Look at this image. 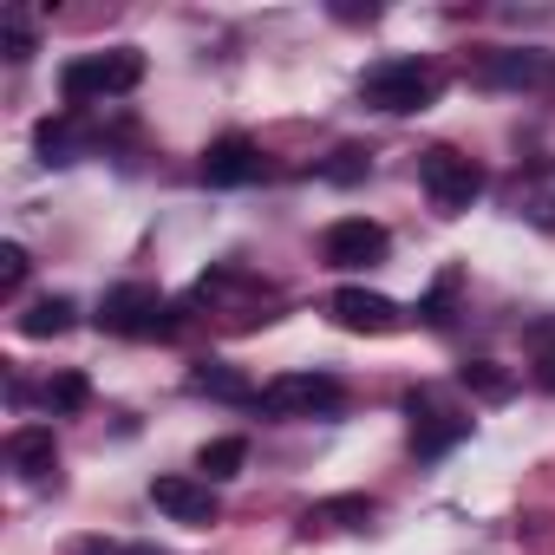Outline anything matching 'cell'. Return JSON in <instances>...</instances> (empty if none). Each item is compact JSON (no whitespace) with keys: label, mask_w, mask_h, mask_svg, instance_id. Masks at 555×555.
Returning <instances> with one entry per match:
<instances>
[{"label":"cell","mask_w":555,"mask_h":555,"mask_svg":"<svg viewBox=\"0 0 555 555\" xmlns=\"http://www.w3.org/2000/svg\"><path fill=\"white\" fill-rule=\"evenodd\" d=\"M255 177H261L255 138L229 131V138H216V144L203 151V183H209V190H242V183H255Z\"/></svg>","instance_id":"cell-10"},{"label":"cell","mask_w":555,"mask_h":555,"mask_svg":"<svg viewBox=\"0 0 555 555\" xmlns=\"http://www.w3.org/2000/svg\"><path fill=\"white\" fill-rule=\"evenodd\" d=\"M360 170H366V151H353V144H347V151H334V164H327V177H334V183H360Z\"/></svg>","instance_id":"cell-23"},{"label":"cell","mask_w":555,"mask_h":555,"mask_svg":"<svg viewBox=\"0 0 555 555\" xmlns=\"http://www.w3.org/2000/svg\"><path fill=\"white\" fill-rule=\"evenodd\" d=\"M8 464L27 477V483H47V470L60 464V444H53V425H21L8 438Z\"/></svg>","instance_id":"cell-11"},{"label":"cell","mask_w":555,"mask_h":555,"mask_svg":"<svg viewBox=\"0 0 555 555\" xmlns=\"http://www.w3.org/2000/svg\"><path fill=\"white\" fill-rule=\"evenodd\" d=\"M248 464V444L242 438H209L203 451H196V470H203V483H222V477H235Z\"/></svg>","instance_id":"cell-16"},{"label":"cell","mask_w":555,"mask_h":555,"mask_svg":"<svg viewBox=\"0 0 555 555\" xmlns=\"http://www.w3.org/2000/svg\"><path fill=\"white\" fill-rule=\"evenodd\" d=\"M327 314H334V327H347V334H392V327H405L399 301H386V295H373V288H334Z\"/></svg>","instance_id":"cell-8"},{"label":"cell","mask_w":555,"mask_h":555,"mask_svg":"<svg viewBox=\"0 0 555 555\" xmlns=\"http://www.w3.org/2000/svg\"><path fill=\"white\" fill-rule=\"evenodd\" d=\"M190 392H209V399H229V405H255L261 392L235 373V366H222V360H196L190 366Z\"/></svg>","instance_id":"cell-12"},{"label":"cell","mask_w":555,"mask_h":555,"mask_svg":"<svg viewBox=\"0 0 555 555\" xmlns=\"http://www.w3.org/2000/svg\"><path fill=\"white\" fill-rule=\"evenodd\" d=\"M86 399H92V379L86 373H53L47 379V405L53 412H86Z\"/></svg>","instance_id":"cell-19"},{"label":"cell","mask_w":555,"mask_h":555,"mask_svg":"<svg viewBox=\"0 0 555 555\" xmlns=\"http://www.w3.org/2000/svg\"><path fill=\"white\" fill-rule=\"evenodd\" d=\"M34 144H40V157H47V164H73V151H79V131H73L66 118H47V125L34 131Z\"/></svg>","instance_id":"cell-18"},{"label":"cell","mask_w":555,"mask_h":555,"mask_svg":"<svg viewBox=\"0 0 555 555\" xmlns=\"http://www.w3.org/2000/svg\"><path fill=\"white\" fill-rule=\"evenodd\" d=\"M301 522H308V529H360V522H373V496H327V503H314Z\"/></svg>","instance_id":"cell-15"},{"label":"cell","mask_w":555,"mask_h":555,"mask_svg":"<svg viewBox=\"0 0 555 555\" xmlns=\"http://www.w3.org/2000/svg\"><path fill=\"white\" fill-rule=\"evenodd\" d=\"M255 405L274 412V418H334V412L347 405V392H340L334 373H282V379L261 386Z\"/></svg>","instance_id":"cell-4"},{"label":"cell","mask_w":555,"mask_h":555,"mask_svg":"<svg viewBox=\"0 0 555 555\" xmlns=\"http://www.w3.org/2000/svg\"><path fill=\"white\" fill-rule=\"evenodd\" d=\"M438 99V73L425 66V60H386V66H373L366 79H360V105H373V112H425Z\"/></svg>","instance_id":"cell-2"},{"label":"cell","mask_w":555,"mask_h":555,"mask_svg":"<svg viewBox=\"0 0 555 555\" xmlns=\"http://www.w3.org/2000/svg\"><path fill=\"white\" fill-rule=\"evenodd\" d=\"M125 555H164V548H125Z\"/></svg>","instance_id":"cell-26"},{"label":"cell","mask_w":555,"mask_h":555,"mask_svg":"<svg viewBox=\"0 0 555 555\" xmlns=\"http://www.w3.org/2000/svg\"><path fill=\"white\" fill-rule=\"evenodd\" d=\"M457 379H464V392H477V399H490V405H503V399L516 392V373L496 366V360H464Z\"/></svg>","instance_id":"cell-14"},{"label":"cell","mask_w":555,"mask_h":555,"mask_svg":"<svg viewBox=\"0 0 555 555\" xmlns=\"http://www.w3.org/2000/svg\"><path fill=\"white\" fill-rule=\"evenodd\" d=\"M27 248L21 242H0V295H21V282H27Z\"/></svg>","instance_id":"cell-21"},{"label":"cell","mask_w":555,"mask_h":555,"mask_svg":"<svg viewBox=\"0 0 555 555\" xmlns=\"http://www.w3.org/2000/svg\"><path fill=\"white\" fill-rule=\"evenodd\" d=\"M418 183H425L431 209H444V216H457V209H470V203L483 196V170H477L464 151H444V144L418 157Z\"/></svg>","instance_id":"cell-5"},{"label":"cell","mask_w":555,"mask_h":555,"mask_svg":"<svg viewBox=\"0 0 555 555\" xmlns=\"http://www.w3.org/2000/svg\"><path fill=\"white\" fill-rule=\"evenodd\" d=\"M99 327H105V334H125V340H151V334H170L177 314H170V301H164L151 282H118V288H105V301H99Z\"/></svg>","instance_id":"cell-3"},{"label":"cell","mask_w":555,"mask_h":555,"mask_svg":"<svg viewBox=\"0 0 555 555\" xmlns=\"http://www.w3.org/2000/svg\"><path fill=\"white\" fill-rule=\"evenodd\" d=\"M451 295H457V268L438 274V288L418 301V321H425V327H444V321H451Z\"/></svg>","instance_id":"cell-20"},{"label":"cell","mask_w":555,"mask_h":555,"mask_svg":"<svg viewBox=\"0 0 555 555\" xmlns=\"http://www.w3.org/2000/svg\"><path fill=\"white\" fill-rule=\"evenodd\" d=\"M151 503L170 522H183V529H209L216 522V490L203 477H151Z\"/></svg>","instance_id":"cell-9"},{"label":"cell","mask_w":555,"mask_h":555,"mask_svg":"<svg viewBox=\"0 0 555 555\" xmlns=\"http://www.w3.org/2000/svg\"><path fill=\"white\" fill-rule=\"evenodd\" d=\"M535 373H542V386H555V327H542V353H535Z\"/></svg>","instance_id":"cell-24"},{"label":"cell","mask_w":555,"mask_h":555,"mask_svg":"<svg viewBox=\"0 0 555 555\" xmlns=\"http://www.w3.org/2000/svg\"><path fill=\"white\" fill-rule=\"evenodd\" d=\"M405 412H412V451H418V457H444L451 444H464V438H470V418L444 412L431 392H412V399H405Z\"/></svg>","instance_id":"cell-7"},{"label":"cell","mask_w":555,"mask_h":555,"mask_svg":"<svg viewBox=\"0 0 555 555\" xmlns=\"http://www.w3.org/2000/svg\"><path fill=\"white\" fill-rule=\"evenodd\" d=\"M386 248H392V235H386L379 222H366V216H340V222L321 235L327 268H379Z\"/></svg>","instance_id":"cell-6"},{"label":"cell","mask_w":555,"mask_h":555,"mask_svg":"<svg viewBox=\"0 0 555 555\" xmlns=\"http://www.w3.org/2000/svg\"><path fill=\"white\" fill-rule=\"evenodd\" d=\"M0 40H8V60H14V66H27V60H34V27H27L21 14H8V27H0Z\"/></svg>","instance_id":"cell-22"},{"label":"cell","mask_w":555,"mask_h":555,"mask_svg":"<svg viewBox=\"0 0 555 555\" xmlns=\"http://www.w3.org/2000/svg\"><path fill=\"white\" fill-rule=\"evenodd\" d=\"M86 555H118V548H99V542H92V548H86Z\"/></svg>","instance_id":"cell-25"},{"label":"cell","mask_w":555,"mask_h":555,"mask_svg":"<svg viewBox=\"0 0 555 555\" xmlns=\"http://www.w3.org/2000/svg\"><path fill=\"white\" fill-rule=\"evenodd\" d=\"M73 321H79V301H66V295H40V301L21 314V334H27V340H60V334H73Z\"/></svg>","instance_id":"cell-13"},{"label":"cell","mask_w":555,"mask_h":555,"mask_svg":"<svg viewBox=\"0 0 555 555\" xmlns=\"http://www.w3.org/2000/svg\"><path fill=\"white\" fill-rule=\"evenodd\" d=\"M483 79H509V86H529V79H548V60H535V53H496V60L483 66Z\"/></svg>","instance_id":"cell-17"},{"label":"cell","mask_w":555,"mask_h":555,"mask_svg":"<svg viewBox=\"0 0 555 555\" xmlns=\"http://www.w3.org/2000/svg\"><path fill=\"white\" fill-rule=\"evenodd\" d=\"M144 79V53L138 47H112V53H86L60 73V92L66 105H99V99H118Z\"/></svg>","instance_id":"cell-1"}]
</instances>
